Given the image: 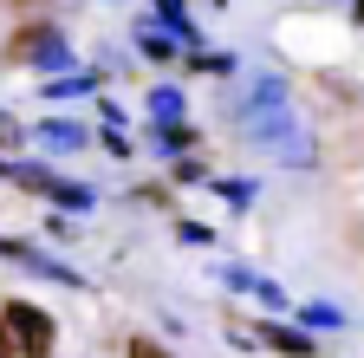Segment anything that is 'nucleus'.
<instances>
[{
	"label": "nucleus",
	"mask_w": 364,
	"mask_h": 358,
	"mask_svg": "<svg viewBox=\"0 0 364 358\" xmlns=\"http://www.w3.org/2000/svg\"><path fill=\"white\" fill-rule=\"evenodd\" d=\"M241 130L273 157V163H287V169H306L312 163V137H306V124L287 98V85L280 78H254L247 92H241Z\"/></svg>",
	"instance_id": "obj_1"
},
{
	"label": "nucleus",
	"mask_w": 364,
	"mask_h": 358,
	"mask_svg": "<svg viewBox=\"0 0 364 358\" xmlns=\"http://www.w3.org/2000/svg\"><path fill=\"white\" fill-rule=\"evenodd\" d=\"M0 183H20V189L46 196L53 209H65V215H85L91 202H98V196H91L85 183H72V176H59V169H46V163H7V157H0Z\"/></svg>",
	"instance_id": "obj_2"
},
{
	"label": "nucleus",
	"mask_w": 364,
	"mask_h": 358,
	"mask_svg": "<svg viewBox=\"0 0 364 358\" xmlns=\"http://www.w3.org/2000/svg\"><path fill=\"white\" fill-rule=\"evenodd\" d=\"M0 320H7V332H14V352H20V358H53V345H59L53 312H39L33 300H7V306H0Z\"/></svg>",
	"instance_id": "obj_3"
},
{
	"label": "nucleus",
	"mask_w": 364,
	"mask_h": 358,
	"mask_svg": "<svg viewBox=\"0 0 364 358\" xmlns=\"http://www.w3.org/2000/svg\"><path fill=\"white\" fill-rule=\"evenodd\" d=\"M14 59H33V65H46V72H65V65H72V46H65L59 26H26L20 46H14Z\"/></svg>",
	"instance_id": "obj_4"
},
{
	"label": "nucleus",
	"mask_w": 364,
	"mask_h": 358,
	"mask_svg": "<svg viewBox=\"0 0 364 358\" xmlns=\"http://www.w3.org/2000/svg\"><path fill=\"white\" fill-rule=\"evenodd\" d=\"M7 260H20L26 274H39V280H59V287H85V274H78V267H65V260H53V254H39V248H26V241H14V235H7Z\"/></svg>",
	"instance_id": "obj_5"
},
{
	"label": "nucleus",
	"mask_w": 364,
	"mask_h": 358,
	"mask_svg": "<svg viewBox=\"0 0 364 358\" xmlns=\"http://www.w3.org/2000/svg\"><path fill=\"white\" fill-rule=\"evenodd\" d=\"M33 144H39L46 157H72V150H85V124H72V117H46V124L33 130Z\"/></svg>",
	"instance_id": "obj_6"
},
{
	"label": "nucleus",
	"mask_w": 364,
	"mask_h": 358,
	"mask_svg": "<svg viewBox=\"0 0 364 358\" xmlns=\"http://www.w3.org/2000/svg\"><path fill=\"white\" fill-rule=\"evenodd\" d=\"M260 345H273L280 358H312V352H318V345H312V332L280 326V320H260Z\"/></svg>",
	"instance_id": "obj_7"
},
{
	"label": "nucleus",
	"mask_w": 364,
	"mask_h": 358,
	"mask_svg": "<svg viewBox=\"0 0 364 358\" xmlns=\"http://www.w3.org/2000/svg\"><path fill=\"white\" fill-rule=\"evenodd\" d=\"M196 144H202V137H196L182 117H176V124H150V150H156V157H189Z\"/></svg>",
	"instance_id": "obj_8"
},
{
	"label": "nucleus",
	"mask_w": 364,
	"mask_h": 358,
	"mask_svg": "<svg viewBox=\"0 0 364 358\" xmlns=\"http://www.w3.org/2000/svg\"><path fill=\"white\" fill-rule=\"evenodd\" d=\"M176 46H182V39L169 33V26H156V20H136V53H144V59H176Z\"/></svg>",
	"instance_id": "obj_9"
},
{
	"label": "nucleus",
	"mask_w": 364,
	"mask_h": 358,
	"mask_svg": "<svg viewBox=\"0 0 364 358\" xmlns=\"http://www.w3.org/2000/svg\"><path fill=\"white\" fill-rule=\"evenodd\" d=\"M221 280H228V287H241V293H254L260 306H287V293L273 287L267 274H247V267H221Z\"/></svg>",
	"instance_id": "obj_10"
},
{
	"label": "nucleus",
	"mask_w": 364,
	"mask_h": 358,
	"mask_svg": "<svg viewBox=\"0 0 364 358\" xmlns=\"http://www.w3.org/2000/svg\"><path fill=\"white\" fill-rule=\"evenodd\" d=\"M150 20H156V26H169L182 46H196V39H202V33H196V20L182 14V0H156V14H150Z\"/></svg>",
	"instance_id": "obj_11"
},
{
	"label": "nucleus",
	"mask_w": 364,
	"mask_h": 358,
	"mask_svg": "<svg viewBox=\"0 0 364 358\" xmlns=\"http://www.w3.org/2000/svg\"><path fill=\"white\" fill-rule=\"evenodd\" d=\"M176 117H182V92H176V85L150 92V124H176Z\"/></svg>",
	"instance_id": "obj_12"
},
{
	"label": "nucleus",
	"mask_w": 364,
	"mask_h": 358,
	"mask_svg": "<svg viewBox=\"0 0 364 358\" xmlns=\"http://www.w3.org/2000/svg\"><path fill=\"white\" fill-rule=\"evenodd\" d=\"M85 92H91V78H46V92H39V98L53 105V98H85Z\"/></svg>",
	"instance_id": "obj_13"
},
{
	"label": "nucleus",
	"mask_w": 364,
	"mask_h": 358,
	"mask_svg": "<svg viewBox=\"0 0 364 358\" xmlns=\"http://www.w3.org/2000/svg\"><path fill=\"white\" fill-rule=\"evenodd\" d=\"M202 176H208V163L189 150V157H176V183H202Z\"/></svg>",
	"instance_id": "obj_14"
},
{
	"label": "nucleus",
	"mask_w": 364,
	"mask_h": 358,
	"mask_svg": "<svg viewBox=\"0 0 364 358\" xmlns=\"http://www.w3.org/2000/svg\"><path fill=\"white\" fill-rule=\"evenodd\" d=\"M176 235L189 248H215V228H202V221H176Z\"/></svg>",
	"instance_id": "obj_15"
},
{
	"label": "nucleus",
	"mask_w": 364,
	"mask_h": 358,
	"mask_svg": "<svg viewBox=\"0 0 364 358\" xmlns=\"http://www.w3.org/2000/svg\"><path fill=\"white\" fill-rule=\"evenodd\" d=\"M215 196H228L235 209H247V202H254V183H215Z\"/></svg>",
	"instance_id": "obj_16"
},
{
	"label": "nucleus",
	"mask_w": 364,
	"mask_h": 358,
	"mask_svg": "<svg viewBox=\"0 0 364 358\" xmlns=\"http://www.w3.org/2000/svg\"><path fill=\"white\" fill-rule=\"evenodd\" d=\"M7 144H26V130H20L14 111H0V150H7Z\"/></svg>",
	"instance_id": "obj_17"
},
{
	"label": "nucleus",
	"mask_w": 364,
	"mask_h": 358,
	"mask_svg": "<svg viewBox=\"0 0 364 358\" xmlns=\"http://www.w3.org/2000/svg\"><path fill=\"white\" fill-rule=\"evenodd\" d=\"M306 326H345L338 306H306Z\"/></svg>",
	"instance_id": "obj_18"
},
{
	"label": "nucleus",
	"mask_w": 364,
	"mask_h": 358,
	"mask_svg": "<svg viewBox=\"0 0 364 358\" xmlns=\"http://www.w3.org/2000/svg\"><path fill=\"white\" fill-rule=\"evenodd\" d=\"M130 358H169V352H163L156 339H130Z\"/></svg>",
	"instance_id": "obj_19"
},
{
	"label": "nucleus",
	"mask_w": 364,
	"mask_h": 358,
	"mask_svg": "<svg viewBox=\"0 0 364 358\" xmlns=\"http://www.w3.org/2000/svg\"><path fill=\"white\" fill-rule=\"evenodd\" d=\"M0 358H20V352H14V332H7V320H0Z\"/></svg>",
	"instance_id": "obj_20"
},
{
	"label": "nucleus",
	"mask_w": 364,
	"mask_h": 358,
	"mask_svg": "<svg viewBox=\"0 0 364 358\" xmlns=\"http://www.w3.org/2000/svg\"><path fill=\"white\" fill-rule=\"evenodd\" d=\"M0 260H7V235H0Z\"/></svg>",
	"instance_id": "obj_21"
},
{
	"label": "nucleus",
	"mask_w": 364,
	"mask_h": 358,
	"mask_svg": "<svg viewBox=\"0 0 364 358\" xmlns=\"http://www.w3.org/2000/svg\"><path fill=\"white\" fill-rule=\"evenodd\" d=\"M358 7H364V0H358Z\"/></svg>",
	"instance_id": "obj_22"
}]
</instances>
